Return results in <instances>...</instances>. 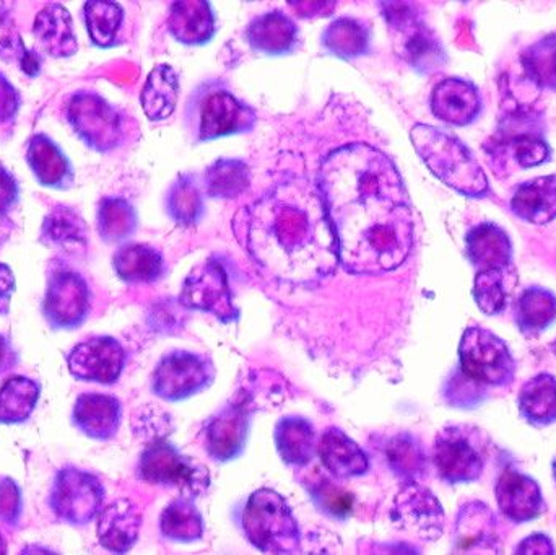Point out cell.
<instances>
[{"label":"cell","mask_w":556,"mask_h":555,"mask_svg":"<svg viewBox=\"0 0 556 555\" xmlns=\"http://www.w3.org/2000/svg\"><path fill=\"white\" fill-rule=\"evenodd\" d=\"M317 185L343 269L379 276L407 261L414 248V214L391 156L368 143L340 147L324 159Z\"/></svg>","instance_id":"6da1fadb"},{"label":"cell","mask_w":556,"mask_h":555,"mask_svg":"<svg viewBox=\"0 0 556 555\" xmlns=\"http://www.w3.org/2000/svg\"><path fill=\"white\" fill-rule=\"evenodd\" d=\"M238 243L266 279L314 286L336 273L339 241L319 185L288 176L233 218Z\"/></svg>","instance_id":"7a4b0ae2"},{"label":"cell","mask_w":556,"mask_h":555,"mask_svg":"<svg viewBox=\"0 0 556 555\" xmlns=\"http://www.w3.org/2000/svg\"><path fill=\"white\" fill-rule=\"evenodd\" d=\"M410 139L425 165L444 185L467 198L480 199L489 194L485 172L469 147L456 136L440 127L415 124Z\"/></svg>","instance_id":"3957f363"},{"label":"cell","mask_w":556,"mask_h":555,"mask_svg":"<svg viewBox=\"0 0 556 555\" xmlns=\"http://www.w3.org/2000/svg\"><path fill=\"white\" fill-rule=\"evenodd\" d=\"M186 129L194 142L248 134L257 124V113L240 100L227 81H202L194 88L185 110Z\"/></svg>","instance_id":"277c9868"},{"label":"cell","mask_w":556,"mask_h":555,"mask_svg":"<svg viewBox=\"0 0 556 555\" xmlns=\"http://www.w3.org/2000/svg\"><path fill=\"white\" fill-rule=\"evenodd\" d=\"M244 534L264 554H298L301 533L293 510L274 489L263 488L251 495L241 517Z\"/></svg>","instance_id":"5b68a950"},{"label":"cell","mask_w":556,"mask_h":555,"mask_svg":"<svg viewBox=\"0 0 556 555\" xmlns=\"http://www.w3.org/2000/svg\"><path fill=\"white\" fill-rule=\"evenodd\" d=\"M382 15L389 26L395 54L418 74L430 75L446 64L447 55L433 29L418 15L415 3L382 2Z\"/></svg>","instance_id":"8992f818"},{"label":"cell","mask_w":556,"mask_h":555,"mask_svg":"<svg viewBox=\"0 0 556 555\" xmlns=\"http://www.w3.org/2000/svg\"><path fill=\"white\" fill-rule=\"evenodd\" d=\"M65 117L78 139L93 152H114L126 142L129 127L126 114L94 91L72 94Z\"/></svg>","instance_id":"52a82bcc"},{"label":"cell","mask_w":556,"mask_h":555,"mask_svg":"<svg viewBox=\"0 0 556 555\" xmlns=\"http://www.w3.org/2000/svg\"><path fill=\"white\" fill-rule=\"evenodd\" d=\"M137 475L149 484L176 488L189 499L204 497L211 489L207 466L179 453L166 440H155L140 455Z\"/></svg>","instance_id":"ba28073f"},{"label":"cell","mask_w":556,"mask_h":555,"mask_svg":"<svg viewBox=\"0 0 556 555\" xmlns=\"http://www.w3.org/2000/svg\"><path fill=\"white\" fill-rule=\"evenodd\" d=\"M489 442L476 427H444L434 440L433 463L451 485L479 481L485 469Z\"/></svg>","instance_id":"9c48e42d"},{"label":"cell","mask_w":556,"mask_h":555,"mask_svg":"<svg viewBox=\"0 0 556 555\" xmlns=\"http://www.w3.org/2000/svg\"><path fill=\"white\" fill-rule=\"evenodd\" d=\"M104 497L106 491L97 476L67 466L55 472L49 508L61 524L84 528L97 520L103 510Z\"/></svg>","instance_id":"30bf717a"},{"label":"cell","mask_w":556,"mask_h":555,"mask_svg":"<svg viewBox=\"0 0 556 555\" xmlns=\"http://www.w3.org/2000/svg\"><path fill=\"white\" fill-rule=\"evenodd\" d=\"M464 377L490 387H508L515 380L516 362L508 345L489 329L469 328L459 344Z\"/></svg>","instance_id":"8fae6325"},{"label":"cell","mask_w":556,"mask_h":555,"mask_svg":"<svg viewBox=\"0 0 556 555\" xmlns=\"http://www.w3.org/2000/svg\"><path fill=\"white\" fill-rule=\"evenodd\" d=\"M91 293L87 280L67 266L52 267L42 300V316L54 331H74L87 321Z\"/></svg>","instance_id":"7c38bea8"},{"label":"cell","mask_w":556,"mask_h":555,"mask_svg":"<svg viewBox=\"0 0 556 555\" xmlns=\"http://www.w3.org/2000/svg\"><path fill=\"white\" fill-rule=\"evenodd\" d=\"M215 365L205 355L173 351L156 365L152 375V393L168 403L189 400L212 387Z\"/></svg>","instance_id":"4fadbf2b"},{"label":"cell","mask_w":556,"mask_h":555,"mask_svg":"<svg viewBox=\"0 0 556 555\" xmlns=\"http://www.w3.org/2000/svg\"><path fill=\"white\" fill-rule=\"evenodd\" d=\"M181 302L188 308L212 313L222 323H235L240 318L227 269L217 260H207L191 270L182 287Z\"/></svg>","instance_id":"5bb4252c"},{"label":"cell","mask_w":556,"mask_h":555,"mask_svg":"<svg viewBox=\"0 0 556 555\" xmlns=\"http://www.w3.org/2000/svg\"><path fill=\"white\" fill-rule=\"evenodd\" d=\"M251 430V398L240 391L205 426V452L218 463L233 462L243 455Z\"/></svg>","instance_id":"9a60e30c"},{"label":"cell","mask_w":556,"mask_h":555,"mask_svg":"<svg viewBox=\"0 0 556 555\" xmlns=\"http://www.w3.org/2000/svg\"><path fill=\"white\" fill-rule=\"evenodd\" d=\"M127 355L111 336H97L75 345L67 354L68 374L87 383L114 384L123 375Z\"/></svg>","instance_id":"2e32d148"},{"label":"cell","mask_w":556,"mask_h":555,"mask_svg":"<svg viewBox=\"0 0 556 555\" xmlns=\"http://www.w3.org/2000/svg\"><path fill=\"white\" fill-rule=\"evenodd\" d=\"M395 524L425 541H437L443 534L444 512L438 499L417 482L405 484L394 502Z\"/></svg>","instance_id":"e0dca14e"},{"label":"cell","mask_w":556,"mask_h":555,"mask_svg":"<svg viewBox=\"0 0 556 555\" xmlns=\"http://www.w3.org/2000/svg\"><path fill=\"white\" fill-rule=\"evenodd\" d=\"M457 554H500L498 521L482 502H469L460 508L454 528Z\"/></svg>","instance_id":"ac0fdd59"},{"label":"cell","mask_w":556,"mask_h":555,"mask_svg":"<svg viewBox=\"0 0 556 555\" xmlns=\"http://www.w3.org/2000/svg\"><path fill=\"white\" fill-rule=\"evenodd\" d=\"M123 422V404L110 394L85 393L75 400L72 424L78 432L97 442L117 436Z\"/></svg>","instance_id":"d6986e66"},{"label":"cell","mask_w":556,"mask_h":555,"mask_svg":"<svg viewBox=\"0 0 556 555\" xmlns=\"http://www.w3.org/2000/svg\"><path fill=\"white\" fill-rule=\"evenodd\" d=\"M25 159L33 176L42 188L68 191L75 185L71 160L46 134H35L28 140Z\"/></svg>","instance_id":"ffe728a7"},{"label":"cell","mask_w":556,"mask_h":555,"mask_svg":"<svg viewBox=\"0 0 556 555\" xmlns=\"http://www.w3.org/2000/svg\"><path fill=\"white\" fill-rule=\"evenodd\" d=\"M496 501L500 510L515 524L535 520L547 510L538 482L515 469H506L500 476Z\"/></svg>","instance_id":"44dd1931"},{"label":"cell","mask_w":556,"mask_h":555,"mask_svg":"<svg viewBox=\"0 0 556 555\" xmlns=\"http://www.w3.org/2000/svg\"><path fill=\"white\" fill-rule=\"evenodd\" d=\"M431 111L453 126H469L482 111L479 88L463 78H446L431 91Z\"/></svg>","instance_id":"7402d4cb"},{"label":"cell","mask_w":556,"mask_h":555,"mask_svg":"<svg viewBox=\"0 0 556 555\" xmlns=\"http://www.w3.org/2000/svg\"><path fill=\"white\" fill-rule=\"evenodd\" d=\"M247 41L254 51L264 55H288L296 51L300 45V28L287 13L270 10L256 16L248 25Z\"/></svg>","instance_id":"603a6c76"},{"label":"cell","mask_w":556,"mask_h":555,"mask_svg":"<svg viewBox=\"0 0 556 555\" xmlns=\"http://www.w3.org/2000/svg\"><path fill=\"white\" fill-rule=\"evenodd\" d=\"M38 240L49 250L77 256L88 248L87 222L74 207L54 205L42 220Z\"/></svg>","instance_id":"cb8c5ba5"},{"label":"cell","mask_w":556,"mask_h":555,"mask_svg":"<svg viewBox=\"0 0 556 555\" xmlns=\"http://www.w3.org/2000/svg\"><path fill=\"white\" fill-rule=\"evenodd\" d=\"M317 455L333 479L362 478L369 471V459L362 446L337 427H329L320 436Z\"/></svg>","instance_id":"d4e9b609"},{"label":"cell","mask_w":556,"mask_h":555,"mask_svg":"<svg viewBox=\"0 0 556 555\" xmlns=\"http://www.w3.org/2000/svg\"><path fill=\"white\" fill-rule=\"evenodd\" d=\"M140 527L142 514L139 508L127 499H119L98 515V541L111 553L126 554L139 540Z\"/></svg>","instance_id":"484cf974"},{"label":"cell","mask_w":556,"mask_h":555,"mask_svg":"<svg viewBox=\"0 0 556 555\" xmlns=\"http://www.w3.org/2000/svg\"><path fill=\"white\" fill-rule=\"evenodd\" d=\"M36 45L45 54L54 59H67L77 54L78 39L74 33V20L62 3H48L39 10L33 23Z\"/></svg>","instance_id":"4316f807"},{"label":"cell","mask_w":556,"mask_h":555,"mask_svg":"<svg viewBox=\"0 0 556 555\" xmlns=\"http://www.w3.org/2000/svg\"><path fill=\"white\" fill-rule=\"evenodd\" d=\"M168 28L173 38L181 45L204 46L217 33V18L211 2L179 0L169 7Z\"/></svg>","instance_id":"83f0119b"},{"label":"cell","mask_w":556,"mask_h":555,"mask_svg":"<svg viewBox=\"0 0 556 555\" xmlns=\"http://www.w3.org/2000/svg\"><path fill=\"white\" fill-rule=\"evenodd\" d=\"M316 430L313 422L300 416L281 417L276 426V446L281 462L304 468L317 456Z\"/></svg>","instance_id":"f1b7e54d"},{"label":"cell","mask_w":556,"mask_h":555,"mask_svg":"<svg viewBox=\"0 0 556 555\" xmlns=\"http://www.w3.org/2000/svg\"><path fill=\"white\" fill-rule=\"evenodd\" d=\"M466 247L467 256L477 269H509L511 267V240L498 225H477L467 235Z\"/></svg>","instance_id":"f546056e"},{"label":"cell","mask_w":556,"mask_h":555,"mask_svg":"<svg viewBox=\"0 0 556 555\" xmlns=\"http://www.w3.org/2000/svg\"><path fill=\"white\" fill-rule=\"evenodd\" d=\"M114 273L127 283H155L165 276V257L150 244L127 243L113 257Z\"/></svg>","instance_id":"4dcf8cb0"},{"label":"cell","mask_w":556,"mask_h":555,"mask_svg":"<svg viewBox=\"0 0 556 555\" xmlns=\"http://www.w3.org/2000/svg\"><path fill=\"white\" fill-rule=\"evenodd\" d=\"M511 211L532 225H547L556 218V175L542 176L519 186Z\"/></svg>","instance_id":"1f68e13d"},{"label":"cell","mask_w":556,"mask_h":555,"mask_svg":"<svg viewBox=\"0 0 556 555\" xmlns=\"http://www.w3.org/2000/svg\"><path fill=\"white\" fill-rule=\"evenodd\" d=\"M320 45L329 54L353 61L371 51V28L352 16L332 20L320 36Z\"/></svg>","instance_id":"d6a6232c"},{"label":"cell","mask_w":556,"mask_h":555,"mask_svg":"<svg viewBox=\"0 0 556 555\" xmlns=\"http://www.w3.org/2000/svg\"><path fill=\"white\" fill-rule=\"evenodd\" d=\"M179 98V75L169 64L153 67L140 94L143 113L153 123L168 119Z\"/></svg>","instance_id":"836d02e7"},{"label":"cell","mask_w":556,"mask_h":555,"mask_svg":"<svg viewBox=\"0 0 556 555\" xmlns=\"http://www.w3.org/2000/svg\"><path fill=\"white\" fill-rule=\"evenodd\" d=\"M41 384L31 378L15 375L0 384V426L28 422L38 406Z\"/></svg>","instance_id":"e575fe53"},{"label":"cell","mask_w":556,"mask_h":555,"mask_svg":"<svg viewBox=\"0 0 556 555\" xmlns=\"http://www.w3.org/2000/svg\"><path fill=\"white\" fill-rule=\"evenodd\" d=\"M386 463L399 481L410 484L420 481L428 471V455L424 443L412 433H397L384 450Z\"/></svg>","instance_id":"d590c367"},{"label":"cell","mask_w":556,"mask_h":555,"mask_svg":"<svg viewBox=\"0 0 556 555\" xmlns=\"http://www.w3.org/2000/svg\"><path fill=\"white\" fill-rule=\"evenodd\" d=\"M97 228L104 243H127L139 228V215L127 199L104 198L98 204Z\"/></svg>","instance_id":"8d00e7d4"},{"label":"cell","mask_w":556,"mask_h":555,"mask_svg":"<svg viewBox=\"0 0 556 555\" xmlns=\"http://www.w3.org/2000/svg\"><path fill=\"white\" fill-rule=\"evenodd\" d=\"M519 413L532 426L545 427L556 422V378L541 374L522 387L518 400Z\"/></svg>","instance_id":"74e56055"},{"label":"cell","mask_w":556,"mask_h":555,"mask_svg":"<svg viewBox=\"0 0 556 555\" xmlns=\"http://www.w3.org/2000/svg\"><path fill=\"white\" fill-rule=\"evenodd\" d=\"M251 182V169L238 159H220L205 169L202 186L205 195L217 201H230L243 194Z\"/></svg>","instance_id":"f35d334b"},{"label":"cell","mask_w":556,"mask_h":555,"mask_svg":"<svg viewBox=\"0 0 556 555\" xmlns=\"http://www.w3.org/2000/svg\"><path fill=\"white\" fill-rule=\"evenodd\" d=\"M204 186L194 175H179L166 194V212L181 227H192L205 212Z\"/></svg>","instance_id":"ab89813d"},{"label":"cell","mask_w":556,"mask_h":555,"mask_svg":"<svg viewBox=\"0 0 556 555\" xmlns=\"http://www.w3.org/2000/svg\"><path fill=\"white\" fill-rule=\"evenodd\" d=\"M160 531L165 540L175 543H195L204 537V518L194 501L179 497L163 510Z\"/></svg>","instance_id":"60d3db41"},{"label":"cell","mask_w":556,"mask_h":555,"mask_svg":"<svg viewBox=\"0 0 556 555\" xmlns=\"http://www.w3.org/2000/svg\"><path fill=\"white\" fill-rule=\"evenodd\" d=\"M84 20L88 36L97 48H113L123 26L124 9L121 3L110 0H90L85 2Z\"/></svg>","instance_id":"b9f144b4"},{"label":"cell","mask_w":556,"mask_h":555,"mask_svg":"<svg viewBox=\"0 0 556 555\" xmlns=\"http://www.w3.org/2000/svg\"><path fill=\"white\" fill-rule=\"evenodd\" d=\"M516 318H518L519 328L526 335H541L555 323L556 297L551 290L542 287L526 289L519 297Z\"/></svg>","instance_id":"7bdbcfd3"},{"label":"cell","mask_w":556,"mask_h":555,"mask_svg":"<svg viewBox=\"0 0 556 555\" xmlns=\"http://www.w3.org/2000/svg\"><path fill=\"white\" fill-rule=\"evenodd\" d=\"M522 65L538 87L556 91V33L528 48L522 55Z\"/></svg>","instance_id":"ee69618b"},{"label":"cell","mask_w":556,"mask_h":555,"mask_svg":"<svg viewBox=\"0 0 556 555\" xmlns=\"http://www.w3.org/2000/svg\"><path fill=\"white\" fill-rule=\"evenodd\" d=\"M506 270H479L473 282V299L485 315H500L508 303V286H506Z\"/></svg>","instance_id":"f6af8a7d"},{"label":"cell","mask_w":556,"mask_h":555,"mask_svg":"<svg viewBox=\"0 0 556 555\" xmlns=\"http://www.w3.org/2000/svg\"><path fill=\"white\" fill-rule=\"evenodd\" d=\"M307 492H309L314 507L324 517L336 521H343L352 517L355 497L336 482L324 479V481L317 482L313 488L307 489Z\"/></svg>","instance_id":"bcb514c9"},{"label":"cell","mask_w":556,"mask_h":555,"mask_svg":"<svg viewBox=\"0 0 556 555\" xmlns=\"http://www.w3.org/2000/svg\"><path fill=\"white\" fill-rule=\"evenodd\" d=\"M0 59L5 64L18 68L26 77L41 75L42 58L35 49L26 48L18 33H9L0 38Z\"/></svg>","instance_id":"7dc6e473"},{"label":"cell","mask_w":556,"mask_h":555,"mask_svg":"<svg viewBox=\"0 0 556 555\" xmlns=\"http://www.w3.org/2000/svg\"><path fill=\"white\" fill-rule=\"evenodd\" d=\"M506 146L519 168H534L551 160V146L535 134L525 133L506 137Z\"/></svg>","instance_id":"c3c4849f"},{"label":"cell","mask_w":556,"mask_h":555,"mask_svg":"<svg viewBox=\"0 0 556 555\" xmlns=\"http://www.w3.org/2000/svg\"><path fill=\"white\" fill-rule=\"evenodd\" d=\"M23 515V494L9 476H0V525L16 528Z\"/></svg>","instance_id":"681fc988"},{"label":"cell","mask_w":556,"mask_h":555,"mask_svg":"<svg viewBox=\"0 0 556 555\" xmlns=\"http://www.w3.org/2000/svg\"><path fill=\"white\" fill-rule=\"evenodd\" d=\"M20 93L5 75L0 74V127L9 126L15 121L20 110Z\"/></svg>","instance_id":"f907efd6"},{"label":"cell","mask_w":556,"mask_h":555,"mask_svg":"<svg viewBox=\"0 0 556 555\" xmlns=\"http://www.w3.org/2000/svg\"><path fill=\"white\" fill-rule=\"evenodd\" d=\"M20 199V186L13 173L0 165V217H5Z\"/></svg>","instance_id":"816d5d0a"},{"label":"cell","mask_w":556,"mask_h":555,"mask_svg":"<svg viewBox=\"0 0 556 555\" xmlns=\"http://www.w3.org/2000/svg\"><path fill=\"white\" fill-rule=\"evenodd\" d=\"M300 18L313 20L329 16L336 10L337 2H288Z\"/></svg>","instance_id":"f5cc1de1"},{"label":"cell","mask_w":556,"mask_h":555,"mask_svg":"<svg viewBox=\"0 0 556 555\" xmlns=\"http://www.w3.org/2000/svg\"><path fill=\"white\" fill-rule=\"evenodd\" d=\"M16 290L15 276L7 264L0 263V316L9 315Z\"/></svg>","instance_id":"db71d44e"},{"label":"cell","mask_w":556,"mask_h":555,"mask_svg":"<svg viewBox=\"0 0 556 555\" xmlns=\"http://www.w3.org/2000/svg\"><path fill=\"white\" fill-rule=\"evenodd\" d=\"M516 554L522 555H554L555 546L545 534H532L519 544Z\"/></svg>","instance_id":"11a10c76"},{"label":"cell","mask_w":556,"mask_h":555,"mask_svg":"<svg viewBox=\"0 0 556 555\" xmlns=\"http://www.w3.org/2000/svg\"><path fill=\"white\" fill-rule=\"evenodd\" d=\"M20 354L13 345L12 339L0 335V377L12 371L18 365Z\"/></svg>","instance_id":"9f6ffc18"},{"label":"cell","mask_w":556,"mask_h":555,"mask_svg":"<svg viewBox=\"0 0 556 555\" xmlns=\"http://www.w3.org/2000/svg\"><path fill=\"white\" fill-rule=\"evenodd\" d=\"M7 554V543L3 540L2 533H0V555Z\"/></svg>","instance_id":"6f0895ef"},{"label":"cell","mask_w":556,"mask_h":555,"mask_svg":"<svg viewBox=\"0 0 556 555\" xmlns=\"http://www.w3.org/2000/svg\"><path fill=\"white\" fill-rule=\"evenodd\" d=\"M554 476H555V481H556V459H555V463H554Z\"/></svg>","instance_id":"680465c9"}]
</instances>
